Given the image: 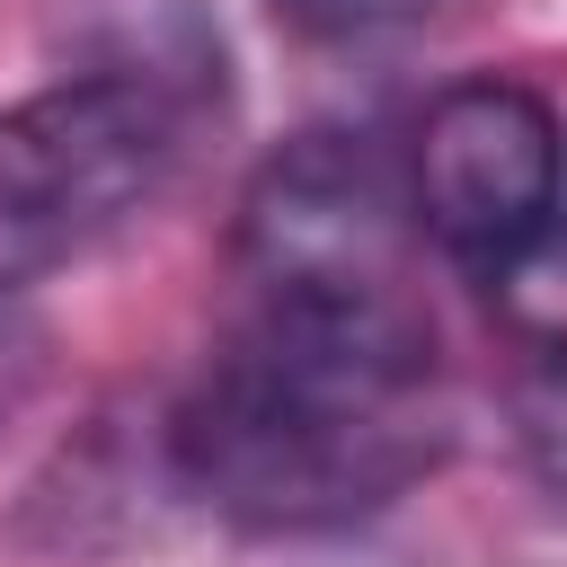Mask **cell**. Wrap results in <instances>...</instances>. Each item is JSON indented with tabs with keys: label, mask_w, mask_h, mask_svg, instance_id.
Instances as JSON below:
<instances>
[{
	"label": "cell",
	"mask_w": 567,
	"mask_h": 567,
	"mask_svg": "<svg viewBox=\"0 0 567 567\" xmlns=\"http://www.w3.org/2000/svg\"><path fill=\"white\" fill-rule=\"evenodd\" d=\"M452 452L434 319L399 310H284L204 363L168 416V470L195 505L248 532H337L399 505Z\"/></svg>",
	"instance_id": "obj_1"
},
{
	"label": "cell",
	"mask_w": 567,
	"mask_h": 567,
	"mask_svg": "<svg viewBox=\"0 0 567 567\" xmlns=\"http://www.w3.org/2000/svg\"><path fill=\"white\" fill-rule=\"evenodd\" d=\"M195 124L115 80H53L0 115V301L124 239L177 177Z\"/></svg>",
	"instance_id": "obj_2"
},
{
	"label": "cell",
	"mask_w": 567,
	"mask_h": 567,
	"mask_svg": "<svg viewBox=\"0 0 567 567\" xmlns=\"http://www.w3.org/2000/svg\"><path fill=\"white\" fill-rule=\"evenodd\" d=\"M408 239H416L408 177L354 133L284 142L239 204L248 284L257 301H284V310H372V319L416 310Z\"/></svg>",
	"instance_id": "obj_3"
},
{
	"label": "cell",
	"mask_w": 567,
	"mask_h": 567,
	"mask_svg": "<svg viewBox=\"0 0 567 567\" xmlns=\"http://www.w3.org/2000/svg\"><path fill=\"white\" fill-rule=\"evenodd\" d=\"M416 230L461 266H496L558 213V115L523 80H452L408 142Z\"/></svg>",
	"instance_id": "obj_4"
},
{
	"label": "cell",
	"mask_w": 567,
	"mask_h": 567,
	"mask_svg": "<svg viewBox=\"0 0 567 567\" xmlns=\"http://www.w3.org/2000/svg\"><path fill=\"white\" fill-rule=\"evenodd\" d=\"M62 44L71 80L142 89L186 124L221 106V27L204 18V0H62Z\"/></svg>",
	"instance_id": "obj_5"
},
{
	"label": "cell",
	"mask_w": 567,
	"mask_h": 567,
	"mask_svg": "<svg viewBox=\"0 0 567 567\" xmlns=\"http://www.w3.org/2000/svg\"><path fill=\"white\" fill-rule=\"evenodd\" d=\"M487 301L514 337H532V354H567V213H549L523 248L487 266Z\"/></svg>",
	"instance_id": "obj_6"
},
{
	"label": "cell",
	"mask_w": 567,
	"mask_h": 567,
	"mask_svg": "<svg viewBox=\"0 0 567 567\" xmlns=\"http://www.w3.org/2000/svg\"><path fill=\"white\" fill-rule=\"evenodd\" d=\"M505 425H514V452L567 496V354H532L514 399H505Z\"/></svg>",
	"instance_id": "obj_7"
},
{
	"label": "cell",
	"mask_w": 567,
	"mask_h": 567,
	"mask_svg": "<svg viewBox=\"0 0 567 567\" xmlns=\"http://www.w3.org/2000/svg\"><path fill=\"white\" fill-rule=\"evenodd\" d=\"M284 27L319 35V44H363V35H416V27H443L461 0H266Z\"/></svg>",
	"instance_id": "obj_8"
}]
</instances>
